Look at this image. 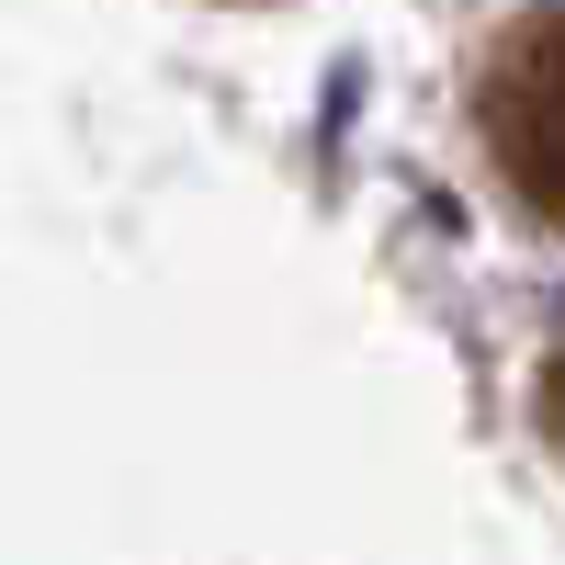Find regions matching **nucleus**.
Masks as SVG:
<instances>
[{
    "mask_svg": "<svg viewBox=\"0 0 565 565\" xmlns=\"http://www.w3.org/2000/svg\"><path fill=\"white\" fill-rule=\"evenodd\" d=\"M476 125H487V159L509 170V193L565 226V0L521 12V23L487 45Z\"/></svg>",
    "mask_w": 565,
    "mask_h": 565,
    "instance_id": "obj_1",
    "label": "nucleus"
},
{
    "mask_svg": "<svg viewBox=\"0 0 565 565\" xmlns=\"http://www.w3.org/2000/svg\"><path fill=\"white\" fill-rule=\"evenodd\" d=\"M543 430H554V441H565V351H554V362H543Z\"/></svg>",
    "mask_w": 565,
    "mask_h": 565,
    "instance_id": "obj_2",
    "label": "nucleus"
}]
</instances>
